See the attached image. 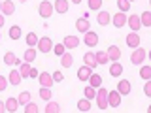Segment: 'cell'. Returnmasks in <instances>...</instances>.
<instances>
[{
  "instance_id": "obj_26",
  "label": "cell",
  "mask_w": 151,
  "mask_h": 113,
  "mask_svg": "<svg viewBox=\"0 0 151 113\" xmlns=\"http://www.w3.org/2000/svg\"><path fill=\"white\" fill-rule=\"evenodd\" d=\"M23 59H25V62L30 64L32 60L36 59V49H34V47H28V49L25 51V55H23Z\"/></svg>"
},
{
  "instance_id": "obj_47",
  "label": "cell",
  "mask_w": 151,
  "mask_h": 113,
  "mask_svg": "<svg viewBox=\"0 0 151 113\" xmlns=\"http://www.w3.org/2000/svg\"><path fill=\"white\" fill-rule=\"evenodd\" d=\"M4 26V15H0V28Z\"/></svg>"
},
{
  "instance_id": "obj_22",
  "label": "cell",
  "mask_w": 151,
  "mask_h": 113,
  "mask_svg": "<svg viewBox=\"0 0 151 113\" xmlns=\"http://www.w3.org/2000/svg\"><path fill=\"white\" fill-rule=\"evenodd\" d=\"M121 74H123L121 62H111V66H110V75H113V77H119Z\"/></svg>"
},
{
  "instance_id": "obj_45",
  "label": "cell",
  "mask_w": 151,
  "mask_h": 113,
  "mask_svg": "<svg viewBox=\"0 0 151 113\" xmlns=\"http://www.w3.org/2000/svg\"><path fill=\"white\" fill-rule=\"evenodd\" d=\"M38 74H40V72H38L36 68H30V74H28V77H32V79H34V77H38Z\"/></svg>"
},
{
  "instance_id": "obj_48",
  "label": "cell",
  "mask_w": 151,
  "mask_h": 113,
  "mask_svg": "<svg viewBox=\"0 0 151 113\" xmlns=\"http://www.w3.org/2000/svg\"><path fill=\"white\" fill-rule=\"evenodd\" d=\"M72 2L76 4V6H78V4H81V0H72Z\"/></svg>"
},
{
  "instance_id": "obj_30",
  "label": "cell",
  "mask_w": 151,
  "mask_h": 113,
  "mask_svg": "<svg viewBox=\"0 0 151 113\" xmlns=\"http://www.w3.org/2000/svg\"><path fill=\"white\" fill-rule=\"evenodd\" d=\"M21 26H17V25H13L12 28H9V38H12V40H19V38H21Z\"/></svg>"
},
{
  "instance_id": "obj_23",
  "label": "cell",
  "mask_w": 151,
  "mask_h": 113,
  "mask_svg": "<svg viewBox=\"0 0 151 113\" xmlns=\"http://www.w3.org/2000/svg\"><path fill=\"white\" fill-rule=\"evenodd\" d=\"M17 102H19V106H27L28 102H32V96H30V92L23 91V92L17 96Z\"/></svg>"
},
{
  "instance_id": "obj_17",
  "label": "cell",
  "mask_w": 151,
  "mask_h": 113,
  "mask_svg": "<svg viewBox=\"0 0 151 113\" xmlns=\"http://www.w3.org/2000/svg\"><path fill=\"white\" fill-rule=\"evenodd\" d=\"M91 74H93V70L89 68V66H81V68L78 70V79L79 81H87V79L91 77Z\"/></svg>"
},
{
  "instance_id": "obj_27",
  "label": "cell",
  "mask_w": 151,
  "mask_h": 113,
  "mask_svg": "<svg viewBox=\"0 0 151 113\" xmlns=\"http://www.w3.org/2000/svg\"><path fill=\"white\" fill-rule=\"evenodd\" d=\"M72 62H74V56L70 53H64L63 56H60V64H63V68H70Z\"/></svg>"
},
{
  "instance_id": "obj_38",
  "label": "cell",
  "mask_w": 151,
  "mask_h": 113,
  "mask_svg": "<svg viewBox=\"0 0 151 113\" xmlns=\"http://www.w3.org/2000/svg\"><path fill=\"white\" fill-rule=\"evenodd\" d=\"M94 96H96V89L94 87H85V98H87V100H94Z\"/></svg>"
},
{
  "instance_id": "obj_25",
  "label": "cell",
  "mask_w": 151,
  "mask_h": 113,
  "mask_svg": "<svg viewBox=\"0 0 151 113\" xmlns=\"http://www.w3.org/2000/svg\"><path fill=\"white\" fill-rule=\"evenodd\" d=\"M76 28H78V30L79 32H83V34H85V32H87L89 30V21H87V19H78V21H76Z\"/></svg>"
},
{
  "instance_id": "obj_44",
  "label": "cell",
  "mask_w": 151,
  "mask_h": 113,
  "mask_svg": "<svg viewBox=\"0 0 151 113\" xmlns=\"http://www.w3.org/2000/svg\"><path fill=\"white\" fill-rule=\"evenodd\" d=\"M51 77H53V81H59V83H60V81L64 79V74H63V72H55Z\"/></svg>"
},
{
  "instance_id": "obj_35",
  "label": "cell",
  "mask_w": 151,
  "mask_h": 113,
  "mask_svg": "<svg viewBox=\"0 0 151 113\" xmlns=\"http://www.w3.org/2000/svg\"><path fill=\"white\" fill-rule=\"evenodd\" d=\"M40 98H42V100H45V102H49L51 100V89L42 87L40 89Z\"/></svg>"
},
{
  "instance_id": "obj_1",
  "label": "cell",
  "mask_w": 151,
  "mask_h": 113,
  "mask_svg": "<svg viewBox=\"0 0 151 113\" xmlns=\"http://www.w3.org/2000/svg\"><path fill=\"white\" fill-rule=\"evenodd\" d=\"M145 56H147L145 49H142V47H136V49L132 51V55H130V62L134 64V66H138V64H142V62L145 60Z\"/></svg>"
},
{
  "instance_id": "obj_19",
  "label": "cell",
  "mask_w": 151,
  "mask_h": 113,
  "mask_svg": "<svg viewBox=\"0 0 151 113\" xmlns=\"http://www.w3.org/2000/svg\"><path fill=\"white\" fill-rule=\"evenodd\" d=\"M63 45L66 47V49H74V47H78V45H79L78 36H66L64 41H63Z\"/></svg>"
},
{
  "instance_id": "obj_13",
  "label": "cell",
  "mask_w": 151,
  "mask_h": 113,
  "mask_svg": "<svg viewBox=\"0 0 151 113\" xmlns=\"http://www.w3.org/2000/svg\"><path fill=\"white\" fill-rule=\"evenodd\" d=\"M117 92H119L121 96H127V94H130V83L127 81V79H121V81L117 83Z\"/></svg>"
},
{
  "instance_id": "obj_31",
  "label": "cell",
  "mask_w": 151,
  "mask_h": 113,
  "mask_svg": "<svg viewBox=\"0 0 151 113\" xmlns=\"http://www.w3.org/2000/svg\"><path fill=\"white\" fill-rule=\"evenodd\" d=\"M30 68H32V66L28 64V62H21V66H19V74H21V77H28Z\"/></svg>"
},
{
  "instance_id": "obj_8",
  "label": "cell",
  "mask_w": 151,
  "mask_h": 113,
  "mask_svg": "<svg viewBox=\"0 0 151 113\" xmlns=\"http://www.w3.org/2000/svg\"><path fill=\"white\" fill-rule=\"evenodd\" d=\"M111 23H113V26H117V28H123L127 25V15L123 11H117L115 15L111 17Z\"/></svg>"
},
{
  "instance_id": "obj_9",
  "label": "cell",
  "mask_w": 151,
  "mask_h": 113,
  "mask_svg": "<svg viewBox=\"0 0 151 113\" xmlns=\"http://www.w3.org/2000/svg\"><path fill=\"white\" fill-rule=\"evenodd\" d=\"M38 81H40V85H42V87H47V89H49V87H53V77H51V75L49 74H47V72H42V74H38Z\"/></svg>"
},
{
  "instance_id": "obj_20",
  "label": "cell",
  "mask_w": 151,
  "mask_h": 113,
  "mask_svg": "<svg viewBox=\"0 0 151 113\" xmlns=\"http://www.w3.org/2000/svg\"><path fill=\"white\" fill-rule=\"evenodd\" d=\"M96 21H98V25L106 26L108 23H111V15H110L108 11H98V17H96Z\"/></svg>"
},
{
  "instance_id": "obj_12",
  "label": "cell",
  "mask_w": 151,
  "mask_h": 113,
  "mask_svg": "<svg viewBox=\"0 0 151 113\" xmlns=\"http://www.w3.org/2000/svg\"><path fill=\"white\" fill-rule=\"evenodd\" d=\"M127 25L132 28V32H138L140 28H142V23H140V17H138V15H130V17H127Z\"/></svg>"
},
{
  "instance_id": "obj_32",
  "label": "cell",
  "mask_w": 151,
  "mask_h": 113,
  "mask_svg": "<svg viewBox=\"0 0 151 113\" xmlns=\"http://www.w3.org/2000/svg\"><path fill=\"white\" fill-rule=\"evenodd\" d=\"M25 40H27L28 47H36V44H38V36H36V32H28Z\"/></svg>"
},
{
  "instance_id": "obj_36",
  "label": "cell",
  "mask_w": 151,
  "mask_h": 113,
  "mask_svg": "<svg viewBox=\"0 0 151 113\" xmlns=\"http://www.w3.org/2000/svg\"><path fill=\"white\" fill-rule=\"evenodd\" d=\"M117 8H119V11L125 13V11L130 9V2H129V0H117Z\"/></svg>"
},
{
  "instance_id": "obj_5",
  "label": "cell",
  "mask_w": 151,
  "mask_h": 113,
  "mask_svg": "<svg viewBox=\"0 0 151 113\" xmlns=\"http://www.w3.org/2000/svg\"><path fill=\"white\" fill-rule=\"evenodd\" d=\"M108 106H111V107L121 106V94L117 91H108Z\"/></svg>"
},
{
  "instance_id": "obj_16",
  "label": "cell",
  "mask_w": 151,
  "mask_h": 113,
  "mask_svg": "<svg viewBox=\"0 0 151 113\" xmlns=\"http://www.w3.org/2000/svg\"><path fill=\"white\" fill-rule=\"evenodd\" d=\"M4 106H6V111H8V113H15V111L19 109L17 98H8V100L4 102Z\"/></svg>"
},
{
  "instance_id": "obj_49",
  "label": "cell",
  "mask_w": 151,
  "mask_h": 113,
  "mask_svg": "<svg viewBox=\"0 0 151 113\" xmlns=\"http://www.w3.org/2000/svg\"><path fill=\"white\" fill-rule=\"evenodd\" d=\"M19 2H27V0H19Z\"/></svg>"
},
{
  "instance_id": "obj_41",
  "label": "cell",
  "mask_w": 151,
  "mask_h": 113,
  "mask_svg": "<svg viewBox=\"0 0 151 113\" xmlns=\"http://www.w3.org/2000/svg\"><path fill=\"white\" fill-rule=\"evenodd\" d=\"M40 109H38V106L34 102H28L27 106H25V113H38Z\"/></svg>"
},
{
  "instance_id": "obj_37",
  "label": "cell",
  "mask_w": 151,
  "mask_h": 113,
  "mask_svg": "<svg viewBox=\"0 0 151 113\" xmlns=\"http://www.w3.org/2000/svg\"><path fill=\"white\" fill-rule=\"evenodd\" d=\"M51 51H53L57 56H63V55L66 53V47H64L63 44H57V45H53V49H51Z\"/></svg>"
},
{
  "instance_id": "obj_46",
  "label": "cell",
  "mask_w": 151,
  "mask_h": 113,
  "mask_svg": "<svg viewBox=\"0 0 151 113\" xmlns=\"http://www.w3.org/2000/svg\"><path fill=\"white\" fill-rule=\"evenodd\" d=\"M0 113H6V106H4V102H0Z\"/></svg>"
},
{
  "instance_id": "obj_24",
  "label": "cell",
  "mask_w": 151,
  "mask_h": 113,
  "mask_svg": "<svg viewBox=\"0 0 151 113\" xmlns=\"http://www.w3.org/2000/svg\"><path fill=\"white\" fill-rule=\"evenodd\" d=\"M45 113H60V104L59 102H47L45 104Z\"/></svg>"
},
{
  "instance_id": "obj_43",
  "label": "cell",
  "mask_w": 151,
  "mask_h": 113,
  "mask_svg": "<svg viewBox=\"0 0 151 113\" xmlns=\"http://www.w3.org/2000/svg\"><path fill=\"white\" fill-rule=\"evenodd\" d=\"M144 92H145V96H151V79H147L144 85Z\"/></svg>"
},
{
  "instance_id": "obj_18",
  "label": "cell",
  "mask_w": 151,
  "mask_h": 113,
  "mask_svg": "<svg viewBox=\"0 0 151 113\" xmlns=\"http://www.w3.org/2000/svg\"><path fill=\"white\" fill-rule=\"evenodd\" d=\"M53 11L66 13V11H68V0H55V4H53Z\"/></svg>"
},
{
  "instance_id": "obj_4",
  "label": "cell",
  "mask_w": 151,
  "mask_h": 113,
  "mask_svg": "<svg viewBox=\"0 0 151 113\" xmlns=\"http://www.w3.org/2000/svg\"><path fill=\"white\" fill-rule=\"evenodd\" d=\"M38 49L42 51V53H49L51 49H53V41H51V38H47V36H44V38H38Z\"/></svg>"
},
{
  "instance_id": "obj_51",
  "label": "cell",
  "mask_w": 151,
  "mask_h": 113,
  "mask_svg": "<svg viewBox=\"0 0 151 113\" xmlns=\"http://www.w3.org/2000/svg\"><path fill=\"white\" fill-rule=\"evenodd\" d=\"M129 2H132V0H129Z\"/></svg>"
},
{
  "instance_id": "obj_28",
  "label": "cell",
  "mask_w": 151,
  "mask_h": 113,
  "mask_svg": "<svg viewBox=\"0 0 151 113\" xmlns=\"http://www.w3.org/2000/svg\"><path fill=\"white\" fill-rule=\"evenodd\" d=\"M87 81H91V87H94V89L102 87V77L98 74H91V77H89Z\"/></svg>"
},
{
  "instance_id": "obj_7",
  "label": "cell",
  "mask_w": 151,
  "mask_h": 113,
  "mask_svg": "<svg viewBox=\"0 0 151 113\" xmlns=\"http://www.w3.org/2000/svg\"><path fill=\"white\" fill-rule=\"evenodd\" d=\"M83 44L87 47H94L98 44V34H96V32L87 30V32H85V38H83Z\"/></svg>"
},
{
  "instance_id": "obj_33",
  "label": "cell",
  "mask_w": 151,
  "mask_h": 113,
  "mask_svg": "<svg viewBox=\"0 0 151 113\" xmlns=\"http://www.w3.org/2000/svg\"><path fill=\"white\" fill-rule=\"evenodd\" d=\"M140 23H142V26H151V11H144V13H142Z\"/></svg>"
},
{
  "instance_id": "obj_50",
  "label": "cell",
  "mask_w": 151,
  "mask_h": 113,
  "mask_svg": "<svg viewBox=\"0 0 151 113\" xmlns=\"http://www.w3.org/2000/svg\"><path fill=\"white\" fill-rule=\"evenodd\" d=\"M0 9H2V2H0Z\"/></svg>"
},
{
  "instance_id": "obj_2",
  "label": "cell",
  "mask_w": 151,
  "mask_h": 113,
  "mask_svg": "<svg viewBox=\"0 0 151 113\" xmlns=\"http://www.w3.org/2000/svg\"><path fill=\"white\" fill-rule=\"evenodd\" d=\"M96 102H98V107L100 109H106L108 107V91L104 87H100V89H96Z\"/></svg>"
},
{
  "instance_id": "obj_6",
  "label": "cell",
  "mask_w": 151,
  "mask_h": 113,
  "mask_svg": "<svg viewBox=\"0 0 151 113\" xmlns=\"http://www.w3.org/2000/svg\"><path fill=\"white\" fill-rule=\"evenodd\" d=\"M106 55H108V59L111 60V62H119V59H121V49L117 45H110L108 47V51H106Z\"/></svg>"
},
{
  "instance_id": "obj_40",
  "label": "cell",
  "mask_w": 151,
  "mask_h": 113,
  "mask_svg": "<svg viewBox=\"0 0 151 113\" xmlns=\"http://www.w3.org/2000/svg\"><path fill=\"white\" fill-rule=\"evenodd\" d=\"M102 8V0H89V9L96 11V9Z\"/></svg>"
},
{
  "instance_id": "obj_39",
  "label": "cell",
  "mask_w": 151,
  "mask_h": 113,
  "mask_svg": "<svg viewBox=\"0 0 151 113\" xmlns=\"http://www.w3.org/2000/svg\"><path fill=\"white\" fill-rule=\"evenodd\" d=\"M140 75L147 81V79H151V66H142V70H140Z\"/></svg>"
},
{
  "instance_id": "obj_3",
  "label": "cell",
  "mask_w": 151,
  "mask_h": 113,
  "mask_svg": "<svg viewBox=\"0 0 151 113\" xmlns=\"http://www.w3.org/2000/svg\"><path fill=\"white\" fill-rule=\"evenodd\" d=\"M38 13H40L44 19L51 17L53 15V4L47 2V0H44V2H40V6H38Z\"/></svg>"
},
{
  "instance_id": "obj_10",
  "label": "cell",
  "mask_w": 151,
  "mask_h": 113,
  "mask_svg": "<svg viewBox=\"0 0 151 113\" xmlns=\"http://www.w3.org/2000/svg\"><path fill=\"white\" fill-rule=\"evenodd\" d=\"M140 36H138V32H130L129 36H127V45L132 47V49H136V47H140Z\"/></svg>"
},
{
  "instance_id": "obj_34",
  "label": "cell",
  "mask_w": 151,
  "mask_h": 113,
  "mask_svg": "<svg viewBox=\"0 0 151 113\" xmlns=\"http://www.w3.org/2000/svg\"><path fill=\"white\" fill-rule=\"evenodd\" d=\"M94 56H96V62H98V64H106V62H110V59H108L106 51H98V53H94Z\"/></svg>"
},
{
  "instance_id": "obj_15",
  "label": "cell",
  "mask_w": 151,
  "mask_h": 113,
  "mask_svg": "<svg viewBox=\"0 0 151 113\" xmlns=\"http://www.w3.org/2000/svg\"><path fill=\"white\" fill-rule=\"evenodd\" d=\"M4 62L8 66H21V60L15 56V53H12V51H8L6 55H4Z\"/></svg>"
},
{
  "instance_id": "obj_52",
  "label": "cell",
  "mask_w": 151,
  "mask_h": 113,
  "mask_svg": "<svg viewBox=\"0 0 151 113\" xmlns=\"http://www.w3.org/2000/svg\"><path fill=\"white\" fill-rule=\"evenodd\" d=\"M0 38H2V34H0Z\"/></svg>"
},
{
  "instance_id": "obj_14",
  "label": "cell",
  "mask_w": 151,
  "mask_h": 113,
  "mask_svg": "<svg viewBox=\"0 0 151 113\" xmlns=\"http://www.w3.org/2000/svg\"><path fill=\"white\" fill-rule=\"evenodd\" d=\"M0 11L4 13V15H13L15 13V4L12 2V0H4L2 2V9Z\"/></svg>"
},
{
  "instance_id": "obj_21",
  "label": "cell",
  "mask_w": 151,
  "mask_h": 113,
  "mask_svg": "<svg viewBox=\"0 0 151 113\" xmlns=\"http://www.w3.org/2000/svg\"><path fill=\"white\" fill-rule=\"evenodd\" d=\"M21 74H19V70H12L9 72V75H8V83H12V85H19L21 83Z\"/></svg>"
},
{
  "instance_id": "obj_11",
  "label": "cell",
  "mask_w": 151,
  "mask_h": 113,
  "mask_svg": "<svg viewBox=\"0 0 151 113\" xmlns=\"http://www.w3.org/2000/svg\"><path fill=\"white\" fill-rule=\"evenodd\" d=\"M83 62H85V66H89L91 70L98 66V62H96V56H94V53H91V51H87V53L83 55Z\"/></svg>"
},
{
  "instance_id": "obj_42",
  "label": "cell",
  "mask_w": 151,
  "mask_h": 113,
  "mask_svg": "<svg viewBox=\"0 0 151 113\" xmlns=\"http://www.w3.org/2000/svg\"><path fill=\"white\" fill-rule=\"evenodd\" d=\"M6 89H8V79L4 77V75H0V92L6 91Z\"/></svg>"
},
{
  "instance_id": "obj_29",
  "label": "cell",
  "mask_w": 151,
  "mask_h": 113,
  "mask_svg": "<svg viewBox=\"0 0 151 113\" xmlns=\"http://www.w3.org/2000/svg\"><path fill=\"white\" fill-rule=\"evenodd\" d=\"M78 109L79 111H89L91 109V100H87V98H81V100H78Z\"/></svg>"
}]
</instances>
